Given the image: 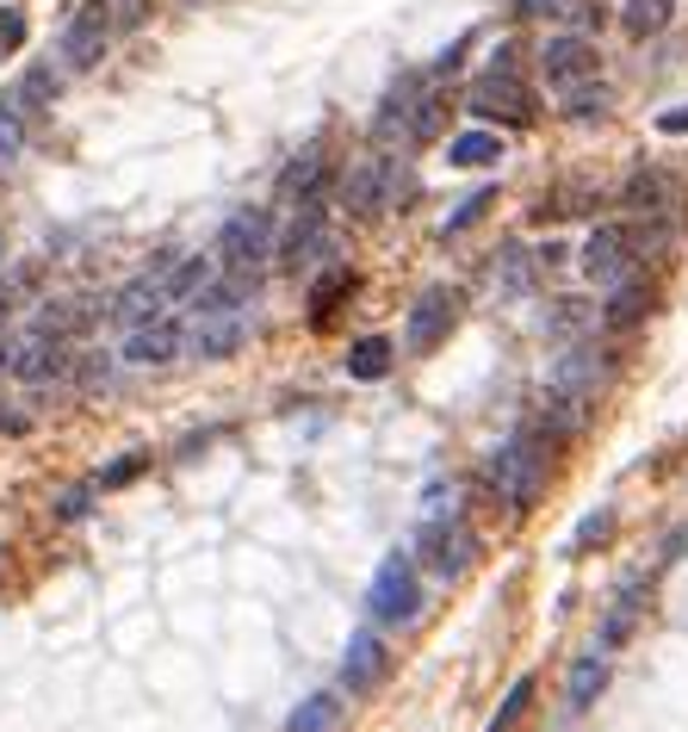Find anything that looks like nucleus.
<instances>
[{
	"label": "nucleus",
	"mask_w": 688,
	"mask_h": 732,
	"mask_svg": "<svg viewBox=\"0 0 688 732\" xmlns=\"http://www.w3.org/2000/svg\"><path fill=\"white\" fill-rule=\"evenodd\" d=\"M645 311H651V286H639L633 274H626V280L614 286V298H608V311H602V323H608V329H633Z\"/></svg>",
	"instance_id": "4be33fe9"
},
{
	"label": "nucleus",
	"mask_w": 688,
	"mask_h": 732,
	"mask_svg": "<svg viewBox=\"0 0 688 732\" xmlns=\"http://www.w3.org/2000/svg\"><path fill=\"white\" fill-rule=\"evenodd\" d=\"M87 497H94V484H75L69 497H56V515H63V522H81V515H87Z\"/></svg>",
	"instance_id": "58836bf2"
},
{
	"label": "nucleus",
	"mask_w": 688,
	"mask_h": 732,
	"mask_svg": "<svg viewBox=\"0 0 688 732\" xmlns=\"http://www.w3.org/2000/svg\"><path fill=\"white\" fill-rule=\"evenodd\" d=\"M428 87H423V75H404L385 94V106H378V118H373V137L378 143H392V137H409V118H416V100H423Z\"/></svg>",
	"instance_id": "a211bd4d"
},
{
	"label": "nucleus",
	"mask_w": 688,
	"mask_h": 732,
	"mask_svg": "<svg viewBox=\"0 0 688 732\" xmlns=\"http://www.w3.org/2000/svg\"><path fill=\"white\" fill-rule=\"evenodd\" d=\"M595 63H602V56H595V44H590V38H577V32L552 38V44L540 50V69H546V81L559 87V94H564V87H577V81H590Z\"/></svg>",
	"instance_id": "f8f14e48"
},
{
	"label": "nucleus",
	"mask_w": 688,
	"mask_h": 732,
	"mask_svg": "<svg viewBox=\"0 0 688 732\" xmlns=\"http://www.w3.org/2000/svg\"><path fill=\"white\" fill-rule=\"evenodd\" d=\"M670 199H676V181L664 168H639L633 181L621 187V212L626 218H670Z\"/></svg>",
	"instance_id": "4468645a"
},
{
	"label": "nucleus",
	"mask_w": 688,
	"mask_h": 732,
	"mask_svg": "<svg viewBox=\"0 0 688 732\" xmlns=\"http://www.w3.org/2000/svg\"><path fill=\"white\" fill-rule=\"evenodd\" d=\"M106 38H112V25H106V7H81L75 19L63 25V63L75 69V75H87V69L106 56Z\"/></svg>",
	"instance_id": "9b49d317"
},
{
	"label": "nucleus",
	"mask_w": 688,
	"mask_h": 732,
	"mask_svg": "<svg viewBox=\"0 0 688 732\" xmlns=\"http://www.w3.org/2000/svg\"><path fill=\"white\" fill-rule=\"evenodd\" d=\"M56 87H63V81L50 75V69H32V75H19V81H13V94L0 100V106H13L19 118H38V112H50Z\"/></svg>",
	"instance_id": "412c9836"
},
{
	"label": "nucleus",
	"mask_w": 688,
	"mask_h": 732,
	"mask_svg": "<svg viewBox=\"0 0 688 732\" xmlns=\"http://www.w3.org/2000/svg\"><path fill=\"white\" fill-rule=\"evenodd\" d=\"M416 546H423V559H428V571L435 577H447L454 584L459 571H466L471 559H478V534L459 522V515H435L423 534H416Z\"/></svg>",
	"instance_id": "0eeeda50"
},
{
	"label": "nucleus",
	"mask_w": 688,
	"mask_h": 732,
	"mask_svg": "<svg viewBox=\"0 0 688 732\" xmlns=\"http://www.w3.org/2000/svg\"><path fill=\"white\" fill-rule=\"evenodd\" d=\"M347 292H354V274H347V267H329L323 280H316V286H311V323H316V329H323V323H329V317H335V305H342V298H347Z\"/></svg>",
	"instance_id": "bb28decb"
},
{
	"label": "nucleus",
	"mask_w": 688,
	"mask_h": 732,
	"mask_svg": "<svg viewBox=\"0 0 688 732\" xmlns=\"http://www.w3.org/2000/svg\"><path fill=\"white\" fill-rule=\"evenodd\" d=\"M161 305H168V286H161V274H143V280H131L125 292L112 298V317H118L125 329H137V323H156Z\"/></svg>",
	"instance_id": "f3484780"
},
{
	"label": "nucleus",
	"mask_w": 688,
	"mask_h": 732,
	"mask_svg": "<svg viewBox=\"0 0 688 732\" xmlns=\"http://www.w3.org/2000/svg\"><path fill=\"white\" fill-rule=\"evenodd\" d=\"M242 342H249V311H205V317H192V329H187L192 360H223Z\"/></svg>",
	"instance_id": "9d476101"
},
{
	"label": "nucleus",
	"mask_w": 688,
	"mask_h": 732,
	"mask_svg": "<svg viewBox=\"0 0 688 732\" xmlns=\"http://www.w3.org/2000/svg\"><path fill=\"white\" fill-rule=\"evenodd\" d=\"M143 466H149V460H143V453H125V460H118V466H106V472H100V491H118V484H131V478H137Z\"/></svg>",
	"instance_id": "e433bc0d"
},
{
	"label": "nucleus",
	"mask_w": 688,
	"mask_h": 732,
	"mask_svg": "<svg viewBox=\"0 0 688 732\" xmlns=\"http://www.w3.org/2000/svg\"><path fill=\"white\" fill-rule=\"evenodd\" d=\"M0 317H7V286H0Z\"/></svg>",
	"instance_id": "49530a36"
},
{
	"label": "nucleus",
	"mask_w": 688,
	"mask_h": 732,
	"mask_svg": "<svg viewBox=\"0 0 688 732\" xmlns=\"http://www.w3.org/2000/svg\"><path fill=\"white\" fill-rule=\"evenodd\" d=\"M347 373L354 379H385L392 373V342H385V336H361V342L347 348Z\"/></svg>",
	"instance_id": "cd10ccee"
},
{
	"label": "nucleus",
	"mask_w": 688,
	"mask_h": 732,
	"mask_svg": "<svg viewBox=\"0 0 688 732\" xmlns=\"http://www.w3.org/2000/svg\"><path fill=\"white\" fill-rule=\"evenodd\" d=\"M335 720H342V701L323 689V695H304V701H298L292 720H285V732H335Z\"/></svg>",
	"instance_id": "393cba45"
},
{
	"label": "nucleus",
	"mask_w": 688,
	"mask_h": 732,
	"mask_svg": "<svg viewBox=\"0 0 688 732\" xmlns=\"http://www.w3.org/2000/svg\"><path fill=\"white\" fill-rule=\"evenodd\" d=\"M552 429H521V435H509L497 453H490L484 478L497 484V497L509 503V509H533V497H540V484H546V453H552Z\"/></svg>",
	"instance_id": "f257e3e1"
},
{
	"label": "nucleus",
	"mask_w": 688,
	"mask_h": 732,
	"mask_svg": "<svg viewBox=\"0 0 688 732\" xmlns=\"http://www.w3.org/2000/svg\"><path fill=\"white\" fill-rule=\"evenodd\" d=\"M13 373L25 379V385H50V379H63V373H69L63 336H44V329H32V342L13 354Z\"/></svg>",
	"instance_id": "2eb2a0df"
},
{
	"label": "nucleus",
	"mask_w": 688,
	"mask_h": 732,
	"mask_svg": "<svg viewBox=\"0 0 688 732\" xmlns=\"http://www.w3.org/2000/svg\"><path fill=\"white\" fill-rule=\"evenodd\" d=\"M608 534H614V515H608V509L583 515V528L571 534V553H590V546H595V540H608Z\"/></svg>",
	"instance_id": "f704fd0d"
},
{
	"label": "nucleus",
	"mask_w": 688,
	"mask_h": 732,
	"mask_svg": "<svg viewBox=\"0 0 688 732\" xmlns=\"http://www.w3.org/2000/svg\"><path fill=\"white\" fill-rule=\"evenodd\" d=\"M25 150V118L13 106H0V162H13Z\"/></svg>",
	"instance_id": "c9c22d12"
},
{
	"label": "nucleus",
	"mask_w": 688,
	"mask_h": 732,
	"mask_svg": "<svg viewBox=\"0 0 688 732\" xmlns=\"http://www.w3.org/2000/svg\"><path fill=\"white\" fill-rule=\"evenodd\" d=\"M633 255H639V236L626 230V224H595L590 243H583V274L595 286H621L633 274Z\"/></svg>",
	"instance_id": "6e6552de"
},
{
	"label": "nucleus",
	"mask_w": 688,
	"mask_h": 732,
	"mask_svg": "<svg viewBox=\"0 0 688 732\" xmlns=\"http://www.w3.org/2000/svg\"><path fill=\"white\" fill-rule=\"evenodd\" d=\"M19 429H25V422H19V416H7V410H0V435H19Z\"/></svg>",
	"instance_id": "c03bdc74"
},
{
	"label": "nucleus",
	"mask_w": 688,
	"mask_h": 732,
	"mask_svg": "<svg viewBox=\"0 0 688 732\" xmlns=\"http://www.w3.org/2000/svg\"><path fill=\"white\" fill-rule=\"evenodd\" d=\"M329 255H335V243H329L323 199H298V212H292V224H285V236H280V255H273V261H280L285 274H298V267L329 261Z\"/></svg>",
	"instance_id": "423d86ee"
},
{
	"label": "nucleus",
	"mask_w": 688,
	"mask_h": 732,
	"mask_svg": "<svg viewBox=\"0 0 688 732\" xmlns=\"http://www.w3.org/2000/svg\"><path fill=\"white\" fill-rule=\"evenodd\" d=\"M19 44H25V19H19V13H0V50L13 56Z\"/></svg>",
	"instance_id": "ea45409f"
},
{
	"label": "nucleus",
	"mask_w": 688,
	"mask_h": 732,
	"mask_svg": "<svg viewBox=\"0 0 688 732\" xmlns=\"http://www.w3.org/2000/svg\"><path fill=\"white\" fill-rule=\"evenodd\" d=\"M454 323H459V292L454 286H428V292L416 298V311H409V348H416V354L440 348Z\"/></svg>",
	"instance_id": "1a4fd4ad"
},
{
	"label": "nucleus",
	"mask_w": 688,
	"mask_h": 732,
	"mask_svg": "<svg viewBox=\"0 0 688 732\" xmlns=\"http://www.w3.org/2000/svg\"><path fill=\"white\" fill-rule=\"evenodd\" d=\"M608 689V658H602V646H595L590 658H577L571 664V683H564V708L571 714H583V708H595V695Z\"/></svg>",
	"instance_id": "aec40b11"
},
{
	"label": "nucleus",
	"mask_w": 688,
	"mask_h": 732,
	"mask_svg": "<svg viewBox=\"0 0 688 732\" xmlns=\"http://www.w3.org/2000/svg\"><path fill=\"white\" fill-rule=\"evenodd\" d=\"M267 255H273V212H236L230 224H223L218 230V255H211V261L223 267V274H261V261Z\"/></svg>",
	"instance_id": "7ed1b4c3"
},
{
	"label": "nucleus",
	"mask_w": 688,
	"mask_h": 732,
	"mask_svg": "<svg viewBox=\"0 0 688 732\" xmlns=\"http://www.w3.org/2000/svg\"><path fill=\"white\" fill-rule=\"evenodd\" d=\"M657 131H664V137H682V131H688V106H676V112H657Z\"/></svg>",
	"instance_id": "a19ab883"
},
{
	"label": "nucleus",
	"mask_w": 688,
	"mask_h": 732,
	"mask_svg": "<svg viewBox=\"0 0 688 732\" xmlns=\"http://www.w3.org/2000/svg\"><path fill=\"white\" fill-rule=\"evenodd\" d=\"M564 118H602V112H608V87H602V81H577V87H564Z\"/></svg>",
	"instance_id": "c756f323"
},
{
	"label": "nucleus",
	"mask_w": 688,
	"mask_h": 732,
	"mask_svg": "<svg viewBox=\"0 0 688 732\" xmlns=\"http://www.w3.org/2000/svg\"><path fill=\"white\" fill-rule=\"evenodd\" d=\"M180 348H187V329H180V317L161 311L156 323H137V329H131L125 360H131V367H168Z\"/></svg>",
	"instance_id": "ddd939ff"
},
{
	"label": "nucleus",
	"mask_w": 688,
	"mask_h": 732,
	"mask_svg": "<svg viewBox=\"0 0 688 732\" xmlns=\"http://www.w3.org/2000/svg\"><path fill=\"white\" fill-rule=\"evenodd\" d=\"M490 205H497V187H478V193H471V199H459V212H454V218H447V224H440V236H459V230H466V224H478V218H484Z\"/></svg>",
	"instance_id": "2f4dec72"
},
{
	"label": "nucleus",
	"mask_w": 688,
	"mask_h": 732,
	"mask_svg": "<svg viewBox=\"0 0 688 732\" xmlns=\"http://www.w3.org/2000/svg\"><path fill=\"white\" fill-rule=\"evenodd\" d=\"M211 274H218V261H205V255H187V261H174L168 274H161V286H168V298H199L205 292V280H211Z\"/></svg>",
	"instance_id": "a878e982"
},
{
	"label": "nucleus",
	"mask_w": 688,
	"mask_h": 732,
	"mask_svg": "<svg viewBox=\"0 0 688 732\" xmlns=\"http://www.w3.org/2000/svg\"><path fill=\"white\" fill-rule=\"evenodd\" d=\"M397 199H409V168L392 156H366L347 168L342 181V205L354 218H378V212H392Z\"/></svg>",
	"instance_id": "f03ea898"
},
{
	"label": "nucleus",
	"mask_w": 688,
	"mask_h": 732,
	"mask_svg": "<svg viewBox=\"0 0 688 732\" xmlns=\"http://www.w3.org/2000/svg\"><path fill=\"white\" fill-rule=\"evenodd\" d=\"M682 553H688V528H676L670 540H664V559H682Z\"/></svg>",
	"instance_id": "79ce46f5"
},
{
	"label": "nucleus",
	"mask_w": 688,
	"mask_h": 732,
	"mask_svg": "<svg viewBox=\"0 0 688 732\" xmlns=\"http://www.w3.org/2000/svg\"><path fill=\"white\" fill-rule=\"evenodd\" d=\"M323 174H329L323 150H298L280 168V199H323Z\"/></svg>",
	"instance_id": "6ab92c4d"
},
{
	"label": "nucleus",
	"mask_w": 688,
	"mask_h": 732,
	"mask_svg": "<svg viewBox=\"0 0 688 732\" xmlns=\"http://www.w3.org/2000/svg\"><path fill=\"white\" fill-rule=\"evenodd\" d=\"M639 596H645V577H633V584L621 590V602H614V615L602 621V652H608V646H621V639L633 633V615H639Z\"/></svg>",
	"instance_id": "c85d7f7f"
},
{
	"label": "nucleus",
	"mask_w": 688,
	"mask_h": 732,
	"mask_svg": "<svg viewBox=\"0 0 688 732\" xmlns=\"http://www.w3.org/2000/svg\"><path fill=\"white\" fill-rule=\"evenodd\" d=\"M466 112H471V118H497V125H533V94L521 87V75L490 69V75L471 81Z\"/></svg>",
	"instance_id": "20e7f679"
},
{
	"label": "nucleus",
	"mask_w": 688,
	"mask_h": 732,
	"mask_svg": "<svg viewBox=\"0 0 688 732\" xmlns=\"http://www.w3.org/2000/svg\"><path fill=\"white\" fill-rule=\"evenodd\" d=\"M528 701H533V677H521V683L502 695V708H497V720H490V732H515L521 720H528Z\"/></svg>",
	"instance_id": "7c9ffc66"
},
{
	"label": "nucleus",
	"mask_w": 688,
	"mask_h": 732,
	"mask_svg": "<svg viewBox=\"0 0 688 732\" xmlns=\"http://www.w3.org/2000/svg\"><path fill=\"white\" fill-rule=\"evenodd\" d=\"M69 367H75V385L81 391H106L112 385V360L106 354H75Z\"/></svg>",
	"instance_id": "72a5a7b5"
},
{
	"label": "nucleus",
	"mask_w": 688,
	"mask_h": 732,
	"mask_svg": "<svg viewBox=\"0 0 688 732\" xmlns=\"http://www.w3.org/2000/svg\"><path fill=\"white\" fill-rule=\"evenodd\" d=\"M100 7H106V25H112V32H137L156 0H100Z\"/></svg>",
	"instance_id": "473e14b6"
},
{
	"label": "nucleus",
	"mask_w": 688,
	"mask_h": 732,
	"mask_svg": "<svg viewBox=\"0 0 688 732\" xmlns=\"http://www.w3.org/2000/svg\"><path fill=\"white\" fill-rule=\"evenodd\" d=\"M670 13H676V0H626L621 7V32L626 38H657L664 25H670Z\"/></svg>",
	"instance_id": "5701e85b"
},
{
	"label": "nucleus",
	"mask_w": 688,
	"mask_h": 732,
	"mask_svg": "<svg viewBox=\"0 0 688 732\" xmlns=\"http://www.w3.org/2000/svg\"><path fill=\"white\" fill-rule=\"evenodd\" d=\"M0 367H13V348H7V342H0Z\"/></svg>",
	"instance_id": "a18cd8bd"
},
{
	"label": "nucleus",
	"mask_w": 688,
	"mask_h": 732,
	"mask_svg": "<svg viewBox=\"0 0 688 732\" xmlns=\"http://www.w3.org/2000/svg\"><path fill=\"white\" fill-rule=\"evenodd\" d=\"M533 280V267H528V255L521 249H502V286H509V292H521V286Z\"/></svg>",
	"instance_id": "4c0bfd02"
},
{
	"label": "nucleus",
	"mask_w": 688,
	"mask_h": 732,
	"mask_svg": "<svg viewBox=\"0 0 688 732\" xmlns=\"http://www.w3.org/2000/svg\"><path fill=\"white\" fill-rule=\"evenodd\" d=\"M378 677H385V639H378V633H354V639H347V658H342V689H347V695H366Z\"/></svg>",
	"instance_id": "dca6fc26"
},
{
	"label": "nucleus",
	"mask_w": 688,
	"mask_h": 732,
	"mask_svg": "<svg viewBox=\"0 0 688 732\" xmlns=\"http://www.w3.org/2000/svg\"><path fill=\"white\" fill-rule=\"evenodd\" d=\"M564 0H521V19H533V13H559Z\"/></svg>",
	"instance_id": "37998d69"
},
{
	"label": "nucleus",
	"mask_w": 688,
	"mask_h": 732,
	"mask_svg": "<svg viewBox=\"0 0 688 732\" xmlns=\"http://www.w3.org/2000/svg\"><path fill=\"white\" fill-rule=\"evenodd\" d=\"M366 608H373V621H416V608H423V584H416V565L404 553L378 565L373 590H366Z\"/></svg>",
	"instance_id": "39448f33"
},
{
	"label": "nucleus",
	"mask_w": 688,
	"mask_h": 732,
	"mask_svg": "<svg viewBox=\"0 0 688 732\" xmlns=\"http://www.w3.org/2000/svg\"><path fill=\"white\" fill-rule=\"evenodd\" d=\"M447 162L454 168H490V162H502V137L497 131H466V137L447 143Z\"/></svg>",
	"instance_id": "b1692460"
}]
</instances>
